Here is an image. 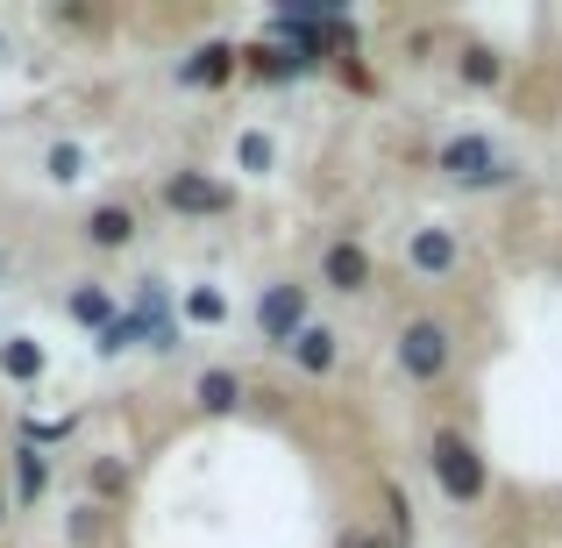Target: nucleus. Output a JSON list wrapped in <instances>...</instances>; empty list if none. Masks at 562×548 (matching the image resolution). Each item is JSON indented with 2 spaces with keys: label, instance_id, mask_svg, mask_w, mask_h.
<instances>
[{
  "label": "nucleus",
  "instance_id": "nucleus-1",
  "mask_svg": "<svg viewBox=\"0 0 562 548\" xmlns=\"http://www.w3.org/2000/svg\"><path fill=\"white\" fill-rule=\"evenodd\" d=\"M427 470H435V492L449 506H484V492H492V463H484L477 435H463V427L427 435Z\"/></svg>",
  "mask_w": 562,
  "mask_h": 548
},
{
  "label": "nucleus",
  "instance_id": "nucleus-2",
  "mask_svg": "<svg viewBox=\"0 0 562 548\" xmlns=\"http://www.w3.org/2000/svg\"><path fill=\"white\" fill-rule=\"evenodd\" d=\"M435 171L449 186H463V192H498V186L520 179V165H513L492 136H477V128H463V136L441 143V150H435Z\"/></svg>",
  "mask_w": 562,
  "mask_h": 548
},
{
  "label": "nucleus",
  "instance_id": "nucleus-3",
  "mask_svg": "<svg viewBox=\"0 0 562 548\" xmlns=\"http://www.w3.org/2000/svg\"><path fill=\"white\" fill-rule=\"evenodd\" d=\"M449 364H456V328L441 314H413V321H398V335H392V370L406 384H435V378H449Z\"/></svg>",
  "mask_w": 562,
  "mask_h": 548
},
{
  "label": "nucleus",
  "instance_id": "nucleus-4",
  "mask_svg": "<svg viewBox=\"0 0 562 548\" xmlns=\"http://www.w3.org/2000/svg\"><path fill=\"white\" fill-rule=\"evenodd\" d=\"M249 321H257L263 349L292 357V343L314 328V286H300V278H271V286L257 292V306H249Z\"/></svg>",
  "mask_w": 562,
  "mask_h": 548
},
{
  "label": "nucleus",
  "instance_id": "nucleus-5",
  "mask_svg": "<svg viewBox=\"0 0 562 548\" xmlns=\"http://www.w3.org/2000/svg\"><path fill=\"white\" fill-rule=\"evenodd\" d=\"M157 200H165L179 221H221V214H235V186H228V179H214V171H200V165L165 171Z\"/></svg>",
  "mask_w": 562,
  "mask_h": 548
},
{
  "label": "nucleus",
  "instance_id": "nucleus-6",
  "mask_svg": "<svg viewBox=\"0 0 562 548\" xmlns=\"http://www.w3.org/2000/svg\"><path fill=\"white\" fill-rule=\"evenodd\" d=\"M406 271H413V278H427V286L456 278V271H463V235L441 228V221L413 228V235H406Z\"/></svg>",
  "mask_w": 562,
  "mask_h": 548
},
{
  "label": "nucleus",
  "instance_id": "nucleus-7",
  "mask_svg": "<svg viewBox=\"0 0 562 548\" xmlns=\"http://www.w3.org/2000/svg\"><path fill=\"white\" fill-rule=\"evenodd\" d=\"M371 278H378V264H371V249H363L357 235H335V243L321 249V286H328V292L363 300V292H371Z\"/></svg>",
  "mask_w": 562,
  "mask_h": 548
},
{
  "label": "nucleus",
  "instance_id": "nucleus-8",
  "mask_svg": "<svg viewBox=\"0 0 562 548\" xmlns=\"http://www.w3.org/2000/svg\"><path fill=\"white\" fill-rule=\"evenodd\" d=\"M128 306L150 321V357H179V349H186V321L171 314V286H165V278H143Z\"/></svg>",
  "mask_w": 562,
  "mask_h": 548
},
{
  "label": "nucleus",
  "instance_id": "nucleus-9",
  "mask_svg": "<svg viewBox=\"0 0 562 548\" xmlns=\"http://www.w3.org/2000/svg\"><path fill=\"white\" fill-rule=\"evenodd\" d=\"M235 71H243V51H235V43H200V51L179 57V86L186 93H221Z\"/></svg>",
  "mask_w": 562,
  "mask_h": 548
},
{
  "label": "nucleus",
  "instance_id": "nucleus-10",
  "mask_svg": "<svg viewBox=\"0 0 562 548\" xmlns=\"http://www.w3.org/2000/svg\"><path fill=\"white\" fill-rule=\"evenodd\" d=\"M79 228H86V249H100V257H114V249H136L143 221H136V206H128V200H100L93 214L79 221Z\"/></svg>",
  "mask_w": 562,
  "mask_h": 548
},
{
  "label": "nucleus",
  "instance_id": "nucleus-11",
  "mask_svg": "<svg viewBox=\"0 0 562 548\" xmlns=\"http://www.w3.org/2000/svg\"><path fill=\"white\" fill-rule=\"evenodd\" d=\"M243 399H249V384H243V370H235V364H206L200 378H192V406L214 413V421L243 413Z\"/></svg>",
  "mask_w": 562,
  "mask_h": 548
},
{
  "label": "nucleus",
  "instance_id": "nucleus-12",
  "mask_svg": "<svg viewBox=\"0 0 562 548\" xmlns=\"http://www.w3.org/2000/svg\"><path fill=\"white\" fill-rule=\"evenodd\" d=\"M114 314H122V300H114V286H100V278H79V286L65 292V321L86 328V335H100Z\"/></svg>",
  "mask_w": 562,
  "mask_h": 548
},
{
  "label": "nucleus",
  "instance_id": "nucleus-13",
  "mask_svg": "<svg viewBox=\"0 0 562 548\" xmlns=\"http://www.w3.org/2000/svg\"><path fill=\"white\" fill-rule=\"evenodd\" d=\"M243 71H249V79L285 86V79H306V71H321V65H314V57H300L292 43H257V51H243Z\"/></svg>",
  "mask_w": 562,
  "mask_h": 548
},
{
  "label": "nucleus",
  "instance_id": "nucleus-14",
  "mask_svg": "<svg viewBox=\"0 0 562 548\" xmlns=\"http://www.w3.org/2000/svg\"><path fill=\"white\" fill-rule=\"evenodd\" d=\"M128 484H136V470H128L114 449L86 456V499H93V506H122V499H128Z\"/></svg>",
  "mask_w": 562,
  "mask_h": 548
},
{
  "label": "nucleus",
  "instance_id": "nucleus-15",
  "mask_svg": "<svg viewBox=\"0 0 562 548\" xmlns=\"http://www.w3.org/2000/svg\"><path fill=\"white\" fill-rule=\"evenodd\" d=\"M335 364H342V335H335L328 321H314V328L292 343V370H300V378H328Z\"/></svg>",
  "mask_w": 562,
  "mask_h": 548
},
{
  "label": "nucleus",
  "instance_id": "nucleus-16",
  "mask_svg": "<svg viewBox=\"0 0 562 548\" xmlns=\"http://www.w3.org/2000/svg\"><path fill=\"white\" fill-rule=\"evenodd\" d=\"M8 463H14V492L8 499H14V506H36V499L50 492V456H43L36 441H14Z\"/></svg>",
  "mask_w": 562,
  "mask_h": 548
},
{
  "label": "nucleus",
  "instance_id": "nucleus-17",
  "mask_svg": "<svg viewBox=\"0 0 562 548\" xmlns=\"http://www.w3.org/2000/svg\"><path fill=\"white\" fill-rule=\"evenodd\" d=\"M128 349H150V321L136 314V306H122V314L108 321V328L93 335V357L100 364H114V357H128Z\"/></svg>",
  "mask_w": 562,
  "mask_h": 548
},
{
  "label": "nucleus",
  "instance_id": "nucleus-18",
  "mask_svg": "<svg viewBox=\"0 0 562 548\" xmlns=\"http://www.w3.org/2000/svg\"><path fill=\"white\" fill-rule=\"evenodd\" d=\"M43 364H50V357H43L36 335H0V378H8V384H36Z\"/></svg>",
  "mask_w": 562,
  "mask_h": 548
},
{
  "label": "nucleus",
  "instance_id": "nucleus-19",
  "mask_svg": "<svg viewBox=\"0 0 562 548\" xmlns=\"http://www.w3.org/2000/svg\"><path fill=\"white\" fill-rule=\"evenodd\" d=\"M456 79L477 86V93H492V86L506 79V57H498L492 43H463V51H456Z\"/></svg>",
  "mask_w": 562,
  "mask_h": 548
},
{
  "label": "nucleus",
  "instance_id": "nucleus-20",
  "mask_svg": "<svg viewBox=\"0 0 562 548\" xmlns=\"http://www.w3.org/2000/svg\"><path fill=\"white\" fill-rule=\"evenodd\" d=\"M235 171H249V179H271L278 171V136L271 128H235Z\"/></svg>",
  "mask_w": 562,
  "mask_h": 548
},
{
  "label": "nucleus",
  "instance_id": "nucleus-21",
  "mask_svg": "<svg viewBox=\"0 0 562 548\" xmlns=\"http://www.w3.org/2000/svg\"><path fill=\"white\" fill-rule=\"evenodd\" d=\"M179 321H192V328H228L235 306H228V292H221V286H192L186 300H179Z\"/></svg>",
  "mask_w": 562,
  "mask_h": 548
},
{
  "label": "nucleus",
  "instance_id": "nucleus-22",
  "mask_svg": "<svg viewBox=\"0 0 562 548\" xmlns=\"http://www.w3.org/2000/svg\"><path fill=\"white\" fill-rule=\"evenodd\" d=\"M43 179L50 186H79L86 179V150L79 143H50V150H43Z\"/></svg>",
  "mask_w": 562,
  "mask_h": 548
},
{
  "label": "nucleus",
  "instance_id": "nucleus-23",
  "mask_svg": "<svg viewBox=\"0 0 562 548\" xmlns=\"http://www.w3.org/2000/svg\"><path fill=\"white\" fill-rule=\"evenodd\" d=\"M100 527H108V506L79 499V506H71V521H65V541H71V548H93V541H100Z\"/></svg>",
  "mask_w": 562,
  "mask_h": 548
},
{
  "label": "nucleus",
  "instance_id": "nucleus-24",
  "mask_svg": "<svg viewBox=\"0 0 562 548\" xmlns=\"http://www.w3.org/2000/svg\"><path fill=\"white\" fill-rule=\"evenodd\" d=\"M335 548H384V535H378V527H342Z\"/></svg>",
  "mask_w": 562,
  "mask_h": 548
},
{
  "label": "nucleus",
  "instance_id": "nucleus-25",
  "mask_svg": "<svg viewBox=\"0 0 562 548\" xmlns=\"http://www.w3.org/2000/svg\"><path fill=\"white\" fill-rule=\"evenodd\" d=\"M50 22H57V29H93L100 14H93V8H50Z\"/></svg>",
  "mask_w": 562,
  "mask_h": 548
},
{
  "label": "nucleus",
  "instance_id": "nucleus-26",
  "mask_svg": "<svg viewBox=\"0 0 562 548\" xmlns=\"http://www.w3.org/2000/svg\"><path fill=\"white\" fill-rule=\"evenodd\" d=\"M342 86H357V93H371V71H363V65H357L349 51H342Z\"/></svg>",
  "mask_w": 562,
  "mask_h": 548
},
{
  "label": "nucleus",
  "instance_id": "nucleus-27",
  "mask_svg": "<svg viewBox=\"0 0 562 548\" xmlns=\"http://www.w3.org/2000/svg\"><path fill=\"white\" fill-rule=\"evenodd\" d=\"M8 513H14V499H8V492H0V527H8Z\"/></svg>",
  "mask_w": 562,
  "mask_h": 548
}]
</instances>
